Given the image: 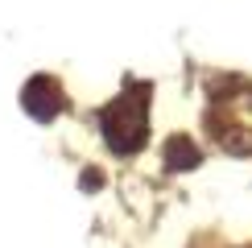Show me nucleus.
<instances>
[{
	"label": "nucleus",
	"mask_w": 252,
	"mask_h": 248,
	"mask_svg": "<svg viewBox=\"0 0 252 248\" xmlns=\"http://www.w3.org/2000/svg\"><path fill=\"white\" fill-rule=\"evenodd\" d=\"M165 165H170V170H190V165H198V149L186 137L165 141Z\"/></svg>",
	"instance_id": "2"
},
{
	"label": "nucleus",
	"mask_w": 252,
	"mask_h": 248,
	"mask_svg": "<svg viewBox=\"0 0 252 248\" xmlns=\"http://www.w3.org/2000/svg\"><path fill=\"white\" fill-rule=\"evenodd\" d=\"M103 132L116 153H136L145 145V99L124 95L103 112Z\"/></svg>",
	"instance_id": "1"
}]
</instances>
